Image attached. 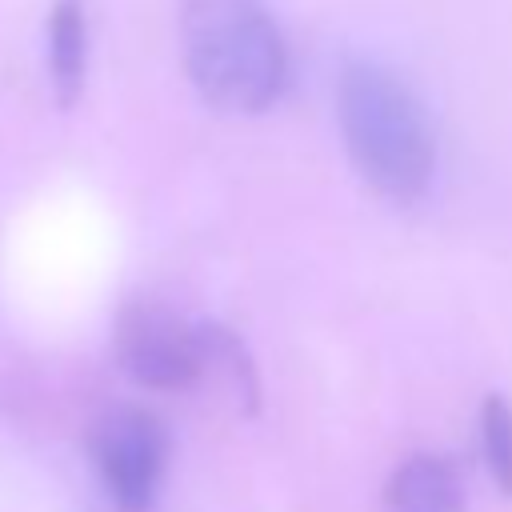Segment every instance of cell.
<instances>
[{
    "label": "cell",
    "mask_w": 512,
    "mask_h": 512,
    "mask_svg": "<svg viewBox=\"0 0 512 512\" xmlns=\"http://www.w3.org/2000/svg\"><path fill=\"white\" fill-rule=\"evenodd\" d=\"M336 116L356 172L388 200L424 196L436 168V136L416 92L376 60H352L340 72Z\"/></svg>",
    "instance_id": "obj_2"
},
{
    "label": "cell",
    "mask_w": 512,
    "mask_h": 512,
    "mask_svg": "<svg viewBox=\"0 0 512 512\" xmlns=\"http://www.w3.org/2000/svg\"><path fill=\"white\" fill-rule=\"evenodd\" d=\"M180 52L196 92L224 112H264L288 84V48L264 0H184Z\"/></svg>",
    "instance_id": "obj_1"
},
{
    "label": "cell",
    "mask_w": 512,
    "mask_h": 512,
    "mask_svg": "<svg viewBox=\"0 0 512 512\" xmlns=\"http://www.w3.org/2000/svg\"><path fill=\"white\" fill-rule=\"evenodd\" d=\"M480 440H484V460H488L492 480L504 492H512V408H508V400H500V396L484 400Z\"/></svg>",
    "instance_id": "obj_7"
},
{
    "label": "cell",
    "mask_w": 512,
    "mask_h": 512,
    "mask_svg": "<svg viewBox=\"0 0 512 512\" xmlns=\"http://www.w3.org/2000/svg\"><path fill=\"white\" fill-rule=\"evenodd\" d=\"M92 460L124 512H148L168 464V432L148 408L116 404L92 428Z\"/></svg>",
    "instance_id": "obj_4"
},
{
    "label": "cell",
    "mask_w": 512,
    "mask_h": 512,
    "mask_svg": "<svg viewBox=\"0 0 512 512\" xmlns=\"http://www.w3.org/2000/svg\"><path fill=\"white\" fill-rule=\"evenodd\" d=\"M48 76H52V92L64 108L80 100L84 76H88L84 0H56L48 12Z\"/></svg>",
    "instance_id": "obj_5"
},
{
    "label": "cell",
    "mask_w": 512,
    "mask_h": 512,
    "mask_svg": "<svg viewBox=\"0 0 512 512\" xmlns=\"http://www.w3.org/2000/svg\"><path fill=\"white\" fill-rule=\"evenodd\" d=\"M384 504L388 512H464V492L448 460L412 456L392 472Z\"/></svg>",
    "instance_id": "obj_6"
},
{
    "label": "cell",
    "mask_w": 512,
    "mask_h": 512,
    "mask_svg": "<svg viewBox=\"0 0 512 512\" xmlns=\"http://www.w3.org/2000/svg\"><path fill=\"white\" fill-rule=\"evenodd\" d=\"M120 368L144 388H188L208 364L204 328H192L180 312L156 300H136L120 312L112 336Z\"/></svg>",
    "instance_id": "obj_3"
}]
</instances>
